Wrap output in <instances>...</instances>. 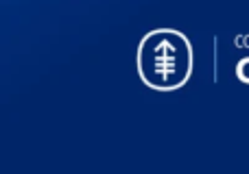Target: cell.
I'll use <instances>...</instances> for the list:
<instances>
[{
	"label": "cell",
	"instance_id": "cell-1",
	"mask_svg": "<svg viewBox=\"0 0 249 174\" xmlns=\"http://www.w3.org/2000/svg\"><path fill=\"white\" fill-rule=\"evenodd\" d=\"M136 70L142 85L153 92L186 87L195 70V48L188 35L173 26L151 29L136 48Z\"/></svg>",
	"mask_w": 249,
	"mask_h": 174
},
{
	"label": "cell",
	"instance_id": "cell-2",
	"mask_svg": "<svg viewBox=\"0 0 249 174\" xmlns=\"http://www.w3.org/2000/svg\"><path fill=\"white\" fill-rule=\"evenodd\" d=\"M234 72H236V79L241 83H245L249 85V57H243V59H238L236 68H234Z\"/></svg>",
	"mask_w": 249,
	"mask_h": 174
}]
</instances>
